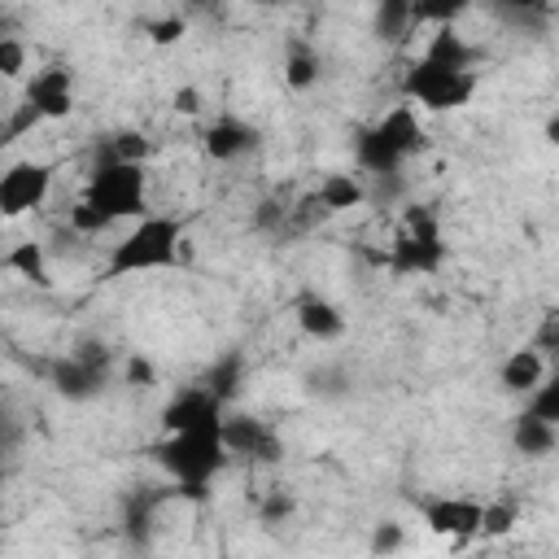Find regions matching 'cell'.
I'll return each mask as SVG.
<instances>
[{
	"instance_id": "6da1fadb",
	"label": "cell",
	"mask_w": 559,
	"mask_h": 559,
	"mask_svg": "<svg viewBox=\"0 0 559 559\" xmlns=\"http://www.w3.org/2000/svg\"><path fill=\"white\" fill-rule=\"evenodd\" d=\"M227 419V415H223ZM223 419H210V424H197L188 432H166L157 445H153V459L157 467L179 485V493L188 498H201L205 485L227 467V445H223Z\"/></svg>"
},
{
	"instance_id": "7a4b0ae2",
	"label": "cell",
	"mask_w": 559,
	"mask_h": 559,
	"mask_svg": "<svg viewBox=\"0 0 559 559\" xmlns=\"http://www.w3.org/2000/svg\"><path fill=\"white\" fill-rule=\"evenodd\" d=\"M183 249V218L175 214H144L135 223H127V231L109 245L105 258V275L109 280H127V275H153L179 262Z\"/></svg>"
},
{
	"instance_id": "3957f363",
	"label": "cell",
	"mask_w": 559,
	"mask_h": 559,
	"mask_svg": "<svg viewBox=\"0 0 559 559\" xmlns=\"http://www.w3.org/2000/svg\"><path fill=\"white\" fill-rule=\"evenodd\" d=\"M424 153V127H419V114L415 105H393L380 122H371L367 131H358V144H354V162L367 170V175H397L411 157Z\"/></svg>"
},
{
	"instance_id": "277c9868",
	"label": "cell",
	"mask_w": 559,
	"mask_h": 559,
	"mask_svg": "<svg viewBox=\"0 0 559 559\" xmlns=\"http://www.w3.org/2000/svg\"><path fill=\"white\" fill-rule=\"evenodd\" d=\"M79 201H87L109 227L114 223H135L148 210V175L135 162H100L87 175Z\"/></svg>"
},
{
	"instance_id": "5b68a950",
	"label": "cell",
	"mask_w": 559,
	"mask_h": 559,
	"mask_svg": "<svg viewBox=\"0 0 559 559\" xmlns=\"http://www.w3.org/2000/svg\"><path fill=\"white\" fill-rule=\"evenodd\" d=\"M445 262V236H441V218L432 205H406L397 236L384 253V271L389 275H437Z\"/></svg>"
},
{
	"instance_id": "8992f818",
	"label": "cell",
	"mask_w": 559,
	"mask_h": 559,
	"mask_svg": "<svg viewBox=\"0 0 559 559\" xmlns=\"http://www.w3.org/2000/svg\"><path fill=\"white\" fill-rule=\"evenodd\" d=\"M480 79L476 70H450V66H437L428 57H415L402 74V96L406 105H419L428 114H454V109H467L472 96H476Z\"/></svg>"
},
{
	"instance_id": "52a82bcc",
	"label": "cell",
	"mask_w": 559,
	"mask_h": 559,
	"mask_svg": "<svg viewBox=\"0 0 559 559\" xmlns=\"http://www.w3.org/2000/svg\"><path fill=\"white\" fill-rule=\"evenodd\" d=\"M52 179H57L52 162H39V157L9 162L4 175H0V214L4 218H22V214L39 210L48 201V192H52Z\"/></svg>"
},
{
	"instance_id": "ba28073f",
	"label": "cell",
	"mask_w": 559,
	"mask_h": 559,
	"mask_svg": "<svg viewBox=\"0 0 559 559\" xmlns=\"http://www.w3.org/2000/svg\"><path fill=\"white\" fill-rule=\"evenodd\" d=\"M22 105H31L39 114V122H61L74 114V70L61 61L39 66L26 87H22Z\"/></svg>"
},
{
	"instance_id": "9c48e42d",
	"label": "cell",
	"mask_w": 559,
	"mask_h": 559,
	"mask_svg": "<svg viewBox=\"0 0 559 559\" xmlns=\"http://www.w3.org/2000/svg\"><path fill=\"white\" fill-rule=\"evenodd\" d=\"M419 515H424L428 533L450 537L454 546H463V542L480 537V515H485V502L463 498V493H441V498H428V502L419 507Z\"/></svg>"
},
{
	"instance_id": "30bf717a",
	"label": "cell",
	"mask_w": 559,
	"mask_h": 559,
	"mask_svg": "<svg viewBox=\"0 0 559 559\" xmlns=\"http://www.w3.org/2000/svg\"><path fill=\"white\" fill-rule=\"evenodd\" d=\"M48 380H52V389H57L61 397L87 402V397H96V393L105 389V380H109V349H105V354L74 349L70 358H57V362H52Z\"/></svg>"
},
{
	"instance_id": "8fae6325",
	"label": "cell",
	"mask_w": 559,
	"mask_h": 559,
	"mask_svg": "<svg viewBox=\"0 0 559 559\" xmlns=\"http://www.w3.org/2000/svg\"><path fill=\"white\" fill-rule=\"evenodd\" d=\"M223 445H227V454H240L249 463H280L284 459L280 432L258 415H227L223 419Z\"/></svg>"
},
{
	"instance_id": "7c38bea8",
	"label": "cell",
	"mask_w": 559,
	"mask_h": 559,
	"mask_svg": "<svg viewBox=\"0 0 559 559\" xmlns=\"http://www.w3.org/2000/svg\"><path fill=\"white\" fill-rule=\"evenodd\" d=\"M223 415H227V406L205 384H188V389H179L162 406V432H188V428L210 424V419H223Z\"/></svg>"
},
{
	"instance_id": "4fadbf2b",
	"label": "cell",
	"mask_w": 559,
	"mask_h": 559,
	"mask_svg": "<svg viewBox=\"0 0 559 559\" xmlns=\"http://www.w3.org/2000/svg\"><path fill=\"white\" fill-rule=\"evenodd\" d=\"M201 148H205L214 162H236V157H245L249 148H258V127L245 122V118L223 114V118H214V122L205 127Z\"/></svg>"
},
{
	"instance_id": "5bb4252c",
	"label": "cell",
	"mask_w": 559,
	"mask_h": 559,
	"mask_svg": "<svg viewBox=\"0 0 559 559\" xmlns=\"http://www.w3.org/2000/svg\"><path fill=\"white\" fill-rule=\"evenodd\" d=\"M546 358L533 349V345H524V349H511L507 358H502V367H498V384L507 389V393H520V397H533L537 393V384L546 380Z\"/></svg>"
},
{
	"instance_id": "9a60e30c",
	"label": "cell",
	"mask_w": 559,
	"mask_h": 559,
	"mask_svg": "<svg viewBox=\"0 0 559 559\" xmlns=\"http://www.w3.org/2000/svg\"><path fill=\"white\" fill-rule=\"evenodd\" d=\"M297 328H301L310 341H336V336H345V314H341L336 301H328V297H319V293H306V297L297 301Z\"/></svg>"
},
{
	"instance_id": "2e32d148",
	"label": "cell",
	"mask_w": 559,
	"mask_h": 559,
	"mask_svg": "<svg viewBox=\"0 0 559 559\" xmlns=\"http://www.w3.org/2000/svg\"><path fill=\"white\" fill-rule=\"evenodd\" d=\"M310 201H314L323 214H345V210H358V205L367 201V188L358 183V175H349V170H332V175L319 179V188H314Z\"/></svg>"
},
{
	"instance_id": "e0dca14e",
	"label": "cell",
	"mask_w": 559,
	"mask_h": 559,
	"mask_svg": "<svg viewBox=\"0 0 559 559\" xmlns=\"http://www.w3.org/2000/svg\"><path fill=\"white\" fill-rule=\"evenodd\" d=\"M419 57H428V61H437V66H450V70H476V48L454 31V26H432V35H428V44H424V52Z\"/></svg>"
},
{
	"instance_id": "ac0fdd59",
	"label": "cell",
	"mask_w": 559,
	"mask_h": 559,
	"mask_svg": "<svg viewBox=\"0 0 559 559\" xmlns=\"http://www.w3.org/2000/svg\"><path fill=\"white\" fill-rule=\"evenodd\" d=\"M511 445H515L524 459H546V454L559 445V428L524 411V415L511 424Z\"/></svg>"
},
{
	"instance_id": "d6986e66",
	"label": "cell",
	"mask_w": 559,
	"mask_h": 559,
	"mask_svg": "<svg viewBox=\"0 0 559 559\" xmlns=\"http://www.w3.org/2000/svg\"><path fill=\"white\" fill-rule=\"evenodd\" d=\"M319 74H323V57L314 52V44H288V52H284V83L293 87V92H310L314 83H319Z\"/></svg>"
},
{
	"instance_id": "ffe728a7",
	"label": "cell",
	"mask_w": 559,
	"mask_h": 559,
	"mask_svg": "<svg viewBox=\"0 0 559 559\" xmlns=\"http://www.w3.org/2000/svg\"><path fill=\"white\" fill-rule=\"evenodd\" d=\"M4 271L22 275V280H31V284H39V288H48V284H52V280H48V258H44V245H35V240L13 245V249L4 253Z\"/></svg>"
},
{
	"instance_id": "44dd1931",
	"label": "cell",
	"mask_w": 559,
	"mask_h": 559,
	"mask_svg": "<svg viewBox=\"0 0 559 559\" xmlns=\"http://www.w3.org/2000/svg\"><path fill=\"white\" fill-rule=\"evenodd\" d=\"M201 384L227 406V402L236 397V389L245 384V358H240V354H223L218 362H210V371L201 376Z\"/></svg>"
},
{
	"instance_id": "7402d4cb",
	"label": "cell",
	"mask_w": 559,
	"mask_h": 559,
	"mask_svg": "<svg viewBox=\"0 0 559 559\" xmlns=\"http://www.w3.org/2000/svg\"><path fill=\"white\" fill-rule=\"evenodd\" d=\"M528 415H537V419H546V424L559 428V358H555V367L546 371V380L537 384V393L528 397Z\"/></svg>"
},
{
	"instance_id": "603a6c76",
	"label": "cell",
	"mask_w": 559,
	"mask_h": 559,
	"mask_svg": "<svg viewBox=\"0 0 559 559\" xmlns=\"http://www.w3.org/2000/svg\"><path fill=\"white\" fill-rule=\"evenodd\" d=\"M411 26H415V13H411L406 0H384V4L376 9V31H380L384 39H402Z\"/></svg>"
},
{
	"instance_id": "cb8c5ba5",
	"label": "cell",
	"mask_w": 559,
	"mask_h": 559,
	"mask_svg": "<svg viewBox=\"0 0 559 559\" xmlns=\"http://www.w3.org/2000/svg\"><path fill=\"white\" fill-rule=\"evenodd\" d=\"M148 148H153V144H148L140 131H118V135L109 140V148H105V162H135V166H144Z\"/></svg>"
},
{
	"instance_id": "d4e9b609",
	"label": "cell",
	"mask_w": 559,
	"mask_h": 559,
	"mask_svg": "<svg viewBox=\"0 0 559 559\" xmlns=\"http://www.w3.org/2000/svg\"><path fill=\"white\" fill-rule=\"evenodd\" d=\"M515 524H520V507L515 502H485L480 537H507Z\"/></svg>"
},
{
	"instance_id": "484cf974",
	"label": "cell",
	"mask_w": 559,
	"mask_h": 559,
	"mask_svg": "<svg viewBox=\"0 0 559 559\" xmlns=\"http://www.w3.org/2000/svg\"><path fill=\"white\" fill-rule=\"evenodd\" d=\"M406 546V528L397 520H384L371 528V559H393Z\"/></svg>"
},
{
	"instance_id": "4316f807",
	"label": "cell",
	"mask_w": 559,
	"mask_h": 559,
	"mask_svg": "<svg viewBox=\"0 0 559 559\" xmlns=\"http://www.w3.org/2000/svg\"><path fill=\"white\" fill-rule=\"evenodd\" d=\"M26 70V44L17 35H0V79H22Z\"/></svg>"
},
{
	"instance_id": "83f0119b",
	"label": "cell",
	"mask_w": 559,
	"mask_h": 559,
	"mask_svg": "<svg viewBox=\"0 0 559 559\" xmlns=\"http://www.w3.org/2000/svg\"><path fill=\"white\" fill-rule=\"evenodd\" d=\"M70 231H79V236H100V231H109V223H105L87 201H74V205H70Z\"/></svg>"
},
{
	"instance_id": "f1b7e54d",
	"label": "cell",
	"mask_w": 559,
	"mask_h": 559,
	"mask_svg": "<svg viewBox=\"0 0 559 559\" xmlns=\"http://www.w3.org/2000/svg\"><path fill=\"white\" fill-rule=\"evenodd\" d=\"M542 358L546 354H555L559 358V310H550V314H542V323H537V332H533V341H528Z\"/></svg>"
},
{
	"instance_id": "f546056e",
	"label": "cell",
	"mask_w": 559,
	"mask_h": 559,
	"mask_svg": "<svg viewBox=\"0 0 559 559\" xmlns=\"http://www.w3.org/2000/svg\"><path fill=\"white\" fill-rule=\"evenodd\" d=\"M183 31H188V22H183L179 13H166V17H153V22H148V39H153V44H179Z\"/></svg>"
},
{
	"instance_id": "4dcf8cb0",
	"label": "cell",
	"mask_w": 559,
	"mask_h": 559,
	"mask_svg": "<svg viewBox=\"0 0 559 559\" xmlns=\"http://www.w3.org/2000/svg\"><path fill=\"white\" fill-rule=\"evenodd\" d=\"M122 376H127V384H135V389H153V384H157V367H153L148 358H140V354L127 358Z\"/></svg>"
},
{
	"instance_id": "1f68e13d",
	"label": "cell",
	"mask_w": 559,
	"mask_h": 559,
	"mask_svg": "<svg viewBox=\"0 0 559 559\" xmlns=\"http://www.w3.org/2000/svg\"><path fill=\"white\" fill-rule=\"evenodd\" d=\"M293 507H297V502H293L288 493H280V489H275V493H266V502L258 507V520H262V524H280V520H288V515H293Z\"/></svg>"
},
{
	"instance_id": "d6a6232c",
	"label": "cell",
	"mask_w": 559,
	"mask_h": 559,
	"mask_svg": "<svg viewBox=\"0 0 559 559\" xmlns=\"http://www.w3.org/2000/svg\"><path fill=\"white\" fill-rule=\"evenodd\" d=\"M170 105H175V114H201V92L197 87H175V96H170Z\"/></svg>"
},
{
	"instance_id": "836d02e7",
	"label": "cell",
	"mask_w": 559,
	"mask_h": 559,
	"mask_svg": "<svg viewBox=\"0 0 559 559\" xmlns=\"http://www.w3.org/2000/svg\"><path fill=\"white\" fill-rule=\"evenodd\" d=\"M542 135H546V144H555V148H559V114H550V118H546Z\"/></svg>"
}]
</instances>
